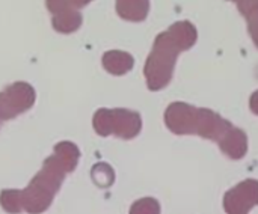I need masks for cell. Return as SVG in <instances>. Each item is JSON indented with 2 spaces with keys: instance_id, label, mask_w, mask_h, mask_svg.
I'll list each match as a JSON object with an SVG mask.
<instances>
[{
  "instance_id": "obj_1",
  "label": "cell",
  "mask_w": 258,
  "mask_h": 214,
  "mask_svg": "<svg viewBox=\"0 0 258 214\" xmlns=\"http://www.w3.org/2000/svg\"><path fill=\"white\" fill-rule=\"evenodd\" d=\"M79 157L80 151L74 144H57L53 156L44 162L42 169L33 177L26 189L3 190L0 193L2 208L9 214H18L21 211L29 214L44 213L51 205L65 175L76 169Z\"/></svg>"
},
{
  "instance_id": "obj_2",
  "label": "cell",
  "mask_w": 258,
  "mask_h": 214,
  "mask_svg": "<svg viewBox=\"0 0 258 214\" xmlns=\"http://www.w3.org/2000/svg\"><path fill=\"white\" fill-rule=\"evenodd\" d=\"M197 36L190 21H178L156 38L144 69L150 91H160L169 85L178 53L194 47Z\"/></svg>"
},
{
  "instance_id": "obj_3",
  "label": "cell",
  "mask_w": 258,
  "mask_h": 214,
  "mask_svg": "<svg viewBox=\"0 0 258 214\" xmlns=\"http://www.w3.org/2000/svg\"><path fill=\"white\" fill-rule=\"evenodd\" d=\"M94 130L100 136H116L133 139L141 133L142 118L138 112L127 109H100L94 115Z\"/></svg>"
},
{
  "instance_id": "obj_4",
  "label": "cell",
  "mask_w": 258,
  "mask_h": 214,
  "mask_svg": "<svg viewBox=\"0 0 258 214\" xmlns=\"http://www.w3.org/2000/svg\"><path fill=\"white\" fill-rule=\"evenodd\" d=\"M36 100L35 89L29 83H14L0 92V125L20 113L27 112Z\"/></svg>"
},
{
  "instance_id": "obj_5",
  "label": "cell",
  "mask_w": 258,
  "mask_h": 214,
  "mask_svg": "<svg viewBox=\"0 0 258 214\" xmlns=\"http://www.w3.org/2000/svg\"><path fill=\"white\" fill-rule=\"evenodd\" d=\"M257 205V180H245L224 195V210L227 214H249Z\"/></svg>"
},
{
  "instance_id": "obj_6",
  "label": "cell",
  "mask_w": 258,
  "mask_h": 214,
  "mask_svg": "<svg viewBox=\"0 0 258 214\" xmlns=\"http://www.w3.org/2000/svg\"><path fill=\"white\" fill-rule=\"evenodd\" d=\"M91 0H47V8L53 14V27L62 33H71L80 27L82 17L77 8L88 5Z\"/></svg>"
},
{
  "instance_id": "obj_7",
  "label": "cell",
  "mask_w": 258,
  "mask_h": 214,
  "mask_svg": "<svg viewBox=\"0 0 258 214\" xmlns=\"http://www.w3.org/2000/svg\"><path fill=\"white\" fill-rule=\"evenodd\" d=\"M200 109L187 103H172L165 112V124L174 134H197Z\"/></svg>"
},
{
  "instance_id": "obj_8",
  "label": "cell",
  "mask_w": 258,
  "mask_h": 214,
  "mask_svg": "<svg viewBox=\"0 0 258 214\" xmlns=\"http://www.w3.org/2000/svg\"><path fill=\"white\" fill-rule=\"evenodd\" d=\"M231 128H233V124L224 119L216 112H212L210 109H200V119H198V128H197L198 136L219 142Z\"/></svg>"
},
{
  "instance_id": "obj_9",
  "label": "cell",
  "mask_w": 258,
  "mask_h": 214,
  "mask_svg": "<svg viewBox=\"0 0 258 214\" xmlns=\"http://www.w3.org/2000/svg\"><path fill=\"white\" fill-rule=\"evenodd\" d=\"M218 144L221 151L233 160H240L248 153V136L237 127H233Z\"/></svg>"
},
{
  "instance_id": "obj_10",
  "label": "cell",
  "mask_w": 258,
  "mask_h": 214,
  "mask_svg": "<svg viewBox=\"0 0 258 214\" xmlns=\"http://www.w3.org/2000/svg\"><path fill=\"white\" fill-rule=\"evenodd\" d=\"M135 65V59L132 54L124 53V51H107L103 56V66L106 71H109L113 76H122L128 73Z\"/></svg>"
},
{
  "instance_id": "obj_11",
  "label": "cell",
  "mask_w": 258,
  "mask_h": 214,
  "mask_svg": "<svg viewBox=\"0 0 258 214\" xmlns=\"http://www.w3.org/2000/svg\"><path fill=\"white\" fill-rule=\"evenodd\" d=\"M118 15L128 21H144L150 11L148 0H116Z\"/></svg>"
},
{
  "instance_id": "obj_12",
  "label": "cell",
  "mask_w": 258,
  "mask_h": 214,
  "mask_svg": "<svg viewBox=\"0 0 258 214\" xmlns=\"http://www.w3.org/2000/svg\"><path fill=\"white\" fill-rule=\"evenodd\" d=\"M237 6L246 18L252 41L258 47V0H242L240 3H237Z\"/></svg>"
},
{
  "instance_id": "obj_13",
  "label": "cell",
  "mask_w": 258,
  "mask_h": 214,
  "mask_svg": "<svg viewBox=\"0 0 258 214\" xmlns=\"http://www.w3.org/2000/svg\"><path fill=\"white\" fill-rule=\"evenodd\" d=\"M92 180L97 186L100 187H109L113 184L115 180V174L112 171V168L106 163H100L95 165L92 169Z\"/></svg>"
},
{
  "instance_id": "obj_14",
  "label": "cell",
  "mask_w": 258,
  "mask_h": 214,
  "mask_svg": "<svg viewBox=\"0 0 258 214\" xmlns=\"http://www.w3.org/2000/svg\"><path fill=\"white\" fill-rule=\"evenodd\" d=\"M130 214H160V204L154 198H142L132 205Z\"/></svg>"
},
{
  "instance_id": "obj_15",
  "label": "cell",
  "mask_w": 258,
  "mask_h": 214,
  "mask_svg": "<svg viewBox=\"0 0 258 214\" xmlns=\"http://www.w3.org/2000/svg\"><path fill=\"white\" fill-rule=\"evenodd\" d=\"M249 107H251L252 113H255L258 116V91H255L251 95V98H249Z\"/></svg>"
},
{
  "instance_id": "obj_16",
  "label": "cell",
  "mask_w": 258,
  "mask_h": 214,
  "mask_svg": "<svg viewBox=\"0 0 258 214\" xmlns=\"http://www.w3.org/2000/svg\"><path fill=\"white\" fill-rule=\"evenodd\" d=\"M231 2H236V3H239V2H242V0H231Z\"/></svg>"
}]
</instances>
